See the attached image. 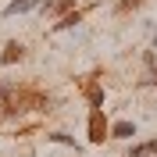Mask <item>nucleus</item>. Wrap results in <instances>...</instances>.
<instances>
[{
    "instance_id": "1",
    "label": "nucleus",
    "mask_w": 157,
    "mask_h": 157,
    "mask_svg": "<svg viewBox=\"0 0 157 157\" xmlns=\"http://www.w3.org/2000/svg\"><path fill=\"white\" fill-rule=\"evenodd\" d=\"M86 132H89V143H104V139H107L111 125H107V118H104V107H93V111H89Z\"/></svg>"
},
{
    "instance_id": "2",
    "label": "nucleus",
    "mask_w": 157,
    "mask_h": 157,
    "mask_svg": "<svg viewBox=\"0 0 157 157\" xmlns=\"http://www.w3.org/2000/svg\"><path fill=\"white\" fill-rule=\"evenodd\" d=\"M21 54H25V47H21L18 39H11L7 47H4V54H0V64H14V61H21Z\"/></svg>"
},
{
    "instance_id": "3",
    "label": "nucleus",
    "mask_w": 157,
    "mask_h": 157,
    "mask_svg": "<svg viewBox=\"0 0 157 157\" xmlns=\"http://www.w3.org/2000/svg\"><path fill=\"white\" fill-rule=\"evenodd\" d=\"M107 136H114V139H132V136H136V121H114Z\"/></svg>"
},
{
    "instance_id": "4",
    "label": "nucleus",
    "mask_w": 157,
    "mask_h": 157,
    "mask_svg": "<svg viewBox=\"0 0 157 157\" xmlns=\"http://www.w3.org/2000/svg\"><path fill=\"white\" fill-rule=\"evenodd\" d=\"M86 100H89V107H104V89L97 82H89L86 86Z\"/></svg>"
},
{
    "instance_id": "5",
    "label": "nucleus",
    "mask_w": 157,
    "mask_h": 157,
    "mask_svg": "<svg viewBox=\"0 0 157 157\" xmlns=\"http://www.w3.org/2000/svg\"><path fill=\"white\" fill-rule=\"evenodd\" d=\"M32 4H36V0H11V4H7V14H18V11H29Z\"/></svg>"
},
{
    "instance_id": "6",
    "label": "nucleus",
    "mask_w": 157,
    "mask_h": 157,
    "mask_svg": "<svg viewBox=\"0 0 157 157\" xmlns=\"http://www.w3.org/2000/svg\"><path fill=\"white\" fill-rule=\"evenodd\" d=\"M78 21H82V14L75 11V14H64V18H61L57 25H54V29H71V25H78Z\"/></svg>"
},
{
    "instance_id": "7",
    "label": "nucleus",
    "mask_w": 157,
    "mask_h": 157,
    "mask_svg": "<svg viewBox=\"0 0 157 157\" xmlns=\"http://www.w3.org/2000/svg\"><path fill=\"white\" fill-rule=\"evenodd\" d=\"M54 143H64V147H75V136H68V132H54Z\"/></svg>"
},
{
    "instance_id": "8",
    "label": "nucleus",
    "mask_w": 157,
    "mask_h": 157,
    "mask_svg": "<svg viewBox=\"0 0 157 157\" xmlns=\"http://www.w3.org/2000/svg\"><path fill=\"white\" fill-rule=\"evenodd\" d=\"M128 157H147V143H143V147H132V150H128Z\"/></svg>"
},
{
    "instance_id": "9",
    "label": "nucleus",
    "mask_w": 157,
    "mask_h": 157,
    "mask_svg": "<svg viewBox=\"0 0 157 157\" xmlns=\"http://www.w3.org/2000/svg\"><path fill=\"white\" fill-rule=\"evenodd\" d=\"M147 154H157V139H150V143H147Z\"/></svg>"
},
{
    "instance_id": "10",
    "label": "nucleus",
    "mask_w": 157,
    "mask_h": 157,
    "mask_svg": "<svg viewBox=\"0 0 157 157\" xmlns=\"http://www.w3.org/2000/svg\"><path fill=\"white\" fill-rule=\"evenodd\" d=\"M4 100H7V89H4V86H0V107H4Z\"/></svg>"
},
{
    "instance_id": "11",
    "label": "nucleus",
    "mask_w": 157,
    "mask_h": 157,
    "mask_svg": "<svg viewBox=\"0 0 157 157\" xmlns=\"http://www.w3.org/2000/svg\"><path fill=\"white\" fill-rule=\"evenodd\" d=\"M150 82H157V75H154V78H150Z\"/></svg>"
},
{
    "instance_id": "12",
    "label": "nucleus",
    "mask_w": 157,
    "mask_h": 157,
    "mask_svg": "<svg viewBox=\"0 0 157 157\" xmlns=\"http://www.w3.org/2000/svg\"><path fill=\"white\" fill-rule=\"evenodd\" d=\"M154 50H157V39H154Z\"/></svg>"
}]
</instances>
